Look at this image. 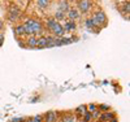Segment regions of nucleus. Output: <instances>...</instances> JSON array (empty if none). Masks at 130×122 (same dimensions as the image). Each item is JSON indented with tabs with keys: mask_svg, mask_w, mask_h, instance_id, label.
Masks as SVG:
<instances>
[{
	"mask_svg": "<svg viewBox=\"0 0 130 122\" xmlns=\"http://www.w3.org/2000/svg\"><path fill=\"white\" fill-rule=\"evenodd\" d=\"M13 31H14V35H16L17 38H21V37L25 35V30H24V26H22V25H17V26L13 29Z\"/></svg>",
	"mask_w": 130,
	"mask_h": 122,
	"instance_id": "obj_14",
	"label": "nucleus"
},
{
	"mask_svg": "<svg viewBox=\"0 0 130 122\" xmlns=\"http://www.w3.org/2000/svg\"><path fill=\"white\" fill-rule=\"evenodd\" d=\"M62 122H77V118L72 114H67L64 118H62Z\"/></svg>",
	"mask_w": 130,
	"mask_h": 122,
	"instance_id": "obj_18",
	"label": "nucleus"
},
{
	"mask_svg": "<svg viewBox=\"0 0 130 122\" xmlns=\"http://www.w3.org/2000/svg\"><path fill=\"white\" fill-rule=\"evenodd\" d=\"M4 29V21L3 20H0V31H2Z\"/></svg>",
	"mask_w": 130,
	"mask_h": 122,
	"instance_id": "obj_26",
	"label": "nucleus"
},
{
	"mask_svg": "<svg viewBox=\"0 0 130 122\" xmlns=\"http://www.w3.org/2000/svg\"><path fill=\"white\" fill-rule=\"evenodd\" d=\"M112 118H115V113L113 112H103V113H100V117H99V119L102 122H108V121H111Z\"/></svg>",
	"mask_w": 130,
	"mask_h": 122,
	"instance_id": "obj_10",
	"label": "nucleus"
},
{
	"mask_svg": "<svg viewBox=\"0 0 130 122\" xmlns=\"http://www.w3.org/2000/svg\"><path fill=\"white\" fill-rule=\"evenodd\" d=\"M20 16H21V9L17 5H12L9 8V10H8V20L10 22L17 21L20 18Z\"/></svg>",
	"mask_w": 130,
	"mask_h": 122,
	"instance_id": "obj_4",
	"label": "nucleus"
},
{
	"mask_svg": "<svg viewBox=\"0 0 130 122\" xmlns=\"http://www.w3.org/2000/svg\"><path fill=\"white\" fill-rule=\"evenodd\" d=\"M82 117H83V122H90V121L92 119V117H91V113H90V112H86Z\"/></svg>",
	"mask_w": 130,
	"mask_h": 122,
	"instance_id": "obj_20",
	"label": "nucleus"
},
{
	"mask_svg": "<svg viewBox=\"0 0 130 122\" xmlns=\"http://www.w3.org/2000/svg\"><path fill=\"white\" fill-rule=\"evenodd\" d=\"M37 48H48V42H47V37H40L38 38V46Z\"/></svg>",
	"mask_w": 130,
	"mask_h": 122,
	"instance_id": "obj_13",
	"label": "nucleus"
},
{
	"mask_svg": "<svg viewBox=\"0 0 130 122\" xmlns=\"http://www.w3.org/2000/svg\"><path fill=\"white\" fill-rule=\"evenodd\" d=\"M79 18H81L79 10H78L77 8H74V7H70L69 10L67 12V20H68V21H73V22H75V21L79 20Z\"/></svg>",
	"mask_w": 130,
	"mask_h": 122,
	"instance_id": "obj_5",
	"label": "nucleus"
},
{
	"mask_svg": "<svg viewBox=\"0 0 130 122\" xmlns=\"http://www.w3.org/2000/svg\"><path fill=\"white\" fill-rule=\"evenodd\" d=\"M70 8V4L68 0H60L59 4H57V10H60V12H64L65 14H67V12L69 10Z\"/></svg>",
	"mask_w": 130,
	"mask_h": 122,
	"instance_id": "obj_8",
	"label": "nucleus"
},
{
	"mask_svg": "<svg viewBox=\"0 0 130 122\" xmlns=\"http://www.w3.org/2000/svg\"><path fill=\"white\" fill-rule=\"evenodd\" d=\"M25 46H26V47H29V48H32V49L37 48V46H38V37H35V35L29 37V38L26 39Z\"/></svg>",
	"mask_w": 130,
	"mask_h": 122,
	"instance_id": "obj_7",
	"label": "nucleus"
},
{
	"mask_svg": "<svg viewBox=\"0 0 130 122\" xmlns=\"http://www.w3.org/2000/svg\"><path fill=\"white\" fill-rule=\"evenodd\" d=\"M51 4V0H37V7L42 10H46Z\"/></svg>",
	"mask_w": 130,
	"mask_h": 122,
	"instance_id": "obj_11",
	"label": "nucleus"
},
{
	"mask_svg": "<svg viewBox=\"0 0 130 122\" xmlns=\"http://www.w3.org/2000/svg\"><path fill=\"white\" fill-rule=\"evenodd\" d=\"M91 2L90 0H79L78 2V10H79V13H89L90 10H91Z\"/></svg>",
	"mask_w": 130,
	"mask_h": 122,
	"instance_id": "obj_6",
	"label": "nucleus"
},
{
	"mask_svg": "<svg viewBox=\"0 0 130 122\" xmlns=\"http://www.w3.org/2000/svg\"><path fill=\"white\" fill-rule=\"evenodd\" d=\"M98 110H100L102 113L103 112H108V110H109V105L108 104H100L99 107H98Z\"/></svg>",
	"mask_w": 130,
	"mask_h": 122,
	"instance_id": "obj_19",
	"label": "nucleus"
},
{
	"mask_svg": "<svg viewBox=\"0 0 130 122\" xmlns=\"http://www.w3.org/2000/svg\"><path fill=\"white\" fill-rule=\"evenodd\" d=\"M86 112H87V105H85V104H81L77 107V109H75V113H77L78 116H83Z\"/></svg>",
	"mask_w": 130,
	"mask_h": 122,
	"instance_id": "obj_16",
	"label": "nucleus"
},
{
	"mask_svg": "<svg viewBox=\"0 0 130 122\" xmlns=\"http://www.w3.org/2000/svg\"><path fill=\"white\" fill-rule=\"evenodd\" d=\"M96 109H98V105H96V104H94V103L87 105V112H90V113H91V112H94V110H96Z\"/></svg>",
	"mask_w": 130,
	"mask_h": 122,
	"instance_id": "obj_21",
	"label": "nucleus"
},
{
	"mask_svg": "<svg viewBox=\"0 0 130 122\" xmlns=\"http://www.w3.org/2000/svg\"><path fill=\"white\" fill-rule=\"evenodd\" d=\"M53 18H55L57 22H61V21H65V18H67V14H65L64 12H60V10H56L55 14H53Z\"/></svg>",
	"mask_w": 130,
	"mask_h": 122,
	"instance_id": "obj_15",
	"label": "nucleus"
},
{
	"mask_svg": "<svg viewBox=\"0 0 130 122\" xmlns=\"http://www.w3.org/2000/svg\"><path fill=\"white\" fill-rule=\"evenodd\" d=\"M57 121V113L55 110H50L46 114V122H56Z\"/></svg>",
	"mask_w": 130,
	"mask_h": 122,
	"instance_id": "obj_12",
	"label": "nucleus"
},
{
	"mask_svg": "<svg viewBox=\"0 0 130 122\" xmlns=\"http://www.w3.org/2000/svg\"><path fill=\"white\" fill-rule=\"evenodd\" d=\"M3 43H4V35H3V34H0V47L3 46Z\"/></svg>",
	"mask_w": 130,
	"mask_h": 122,
	"instance_id": "obj_25",
	"label": "nucleus"
},
{
	"mask_svg": "<svg viewBox=\"0 0 130 122\" xmlns=\"http://www.w3.org/2000/svg\"><path fill=\"white\" fill-rule=\"evenodd\" d=\"M85 26H86V29H89V30L95 29V25H94V22H92L91 18H86V21H85Z\"/></svg>",
	"mask_w": 130,
	"mask_h": 122,
	"instance_id": "obj_17",
	"label": "nucleus"
},
{
	"mask_svg": "<svg viewBox=\"0 0 130 122\" xmlns=\"http://www.w3.org/2000/svg\"><path fill=\"white\" fill-rule=\"evenodd\" d=\"M65 32H68V31H75L77 30V24L73 21H68V20H65V24L62 25Z\"/></svg>",
	"mask_w": 130,
	"mask_h": 122,
	"instance_id": "obj_9",
	"label": "nucleus"
},
{
	"mask_svg": "<svg viewBox=\"0 0 130 122\" xmlns=\"http://www.w3.org/2000/svg\"><path fill=\"white\" fill-rule=\"evenodd\" d=\"M108 122H118V121H117V119H116V118H112V119H111V121H108Z\"/></svg>",
	"mask_w": 130,
	"mask_h": 122,
	"instance_id": "obj_27",
	"label": "nucleus"
},
{
	"mask_svg": "<svg viewBox=\"0 0 130 122\" xmlns=\"http://www.w3.org/2000/svg\"><path fill=\"white\" fill-rule=\"evenodd\" d=\"M46 27L52 32L53 37L60 38V37H64V34H65V30H64L62 25L60 24V22H57L53 17H48L46 20Z\"/></svg>",
	"mask_w": 130,
	"mask_h": 122,
	"instance_id": "obj_1",
	"label": "nucleus"
},
{
	"mask_svg": "<svg viewBox=\"0 0 130 122\" xmlns=\"http://www.w3.org/2000/svg\"><path fill=\"white\" fill-rule=\"evenodd\" d=\"M92 22L95 27H99V26H105L107 25V14L103 12V10H98L95 12V14L91 17Z\"/></svg>",
	"mask_w": 130,
	"mask_h": 122,
	"instance_id": "obj_3",
	"label": "nucleus"
},
{
	"mask_svg": "<svg viewBox=\"0 0 130 122\" xmlns=\"http://www.w3.org/2000/svg\"><path fill=\"white\" fill-rule=\"evenodd\" d=\"M20 2H21V0H20Z\"/></svg>",
	"mask_w": 130,
	"mask_h": 122,
	"instance_id": "obj_28",
	"label": "nucleus"
},
{
	"mask_svg": "<svg viewBox=\"0 0 130 122\" xmlns=\"http://www.w3.org/2000/svg\"><path fill=\"white\" fill-rule=\"evenodd\" d=\"M12 122H25V118L18 117V118H12Z\"/></svg>",
	"mask_w": 130,
	"mask_h": 122,
	"instance_id": "obj_24",
	"label": "nucleus"
},
{
	"mask_svg": "<svg viewBox=\"0 0 130 122\" xmlns=\"http://www.w3.org/2000/svg\"><path fill=\"white\" fill-rule=\"evenodd\" d=\"M24 25L29 26L32 31H34V34H35V35L42 34L43 30H44V27H43V25H42V22H40L39 20H37V18H27V20L25 21V24H24Z\"/></svg>",
	"mask_w": 130,
	"mask_h": 122,
	"instance_id": "obj_2",
	"label": "nucleus"
},
{
	"mask_svg": "<svg viewBox=\"0 0 130 122\" xmlns=\"http://www.w3.org/2000/svg\"><path fill=\"white\" fill-rule=\"evenodd\" d=\"M29 122H43V117H42L40 114H38V116H35L34 118H31Z\"/></svg>",
	"mask_w": 130,
	"mask_h": 122,
	"instance_id": "obj_22",
	"label": "nucleus"
},
{
	"mask_svg": "<svg viewBox=\"0 0 130 122\" xmlns=\"http://www.w3.org/2000/svg\"><path fill=\"white\" fill-rule=\"evenodd\" d=\"M100 113H102L100 110H98V109H96V110H94V112H91V117H92V118H96V119H99Z\"/></svg>",
	"mask_w": 130,
	"mask_h": 122,
	"instance_id": "obj_23",
	"label": "nucleus"
}]
</instances>
